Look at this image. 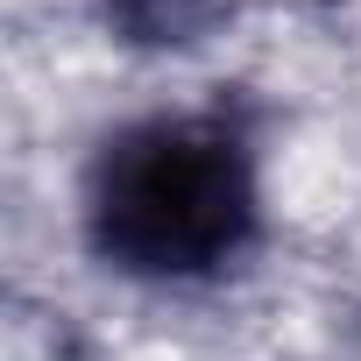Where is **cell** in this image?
<instances>
[{"label": "cell", "mask_w": 361, "mask_h": 361, "mask_svg": "<svg viewBox=\"0 0 361 361\" xmlns=\"http://www.w3.org/2000/svg\"><path fill=\"white\" fill-rule=\"evenodd\" d=\"M78 241L135 290H213L269 248L262 106L213 92L114 121L78 170Z\"/></svg>", "instance_id": "1"}, {"label": "cell", "mask_w": 361, "mask_h": 361, "mask_svg": "<svg viewBox=\"0 0 361 361\" xmlns=\"http://www.w3.org/2000/svg\"><path fill=\"white\" fill-rule=\"evenodd\" d=\"M241 15V0H92V22L128 57H192L220 43Z\"/></svg>", "instance_id": "2"}]
</instances>
